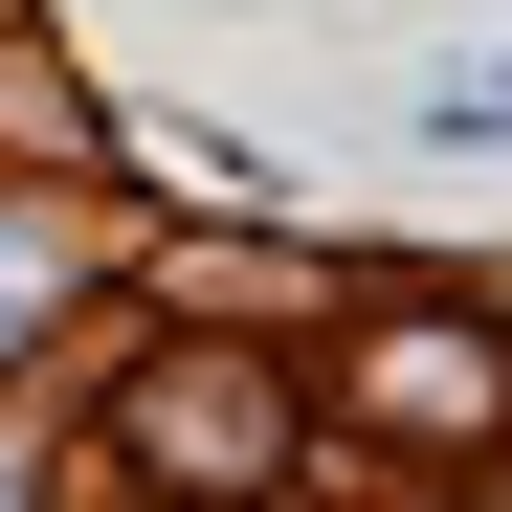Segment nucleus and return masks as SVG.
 I'll use <instances>...</instances> for the list:
<instances>
[{
    "mask_svg": "<svg viewBox=\"0 0 512 512\" xmlns=\"http://www.w3.org/2000/svg\"><path fill=\"white\" fill-rule=\"evenodd\" d=\"M134 446L201 468V490H245V468H290V401H268V357H156L134 379Z\"/></svg>",
    "mask_w": 512,
    "mask_h": 512,
    "instance_id": "f257e3e1",
    "label": "nucleus"
},
{
    "mask_svg": "<svg viewBox=\"0 0 512 512\" xmlns=\"http://www.w3.org/2000/svg\"><path fill=\"white\" fill-rule=\"evenodd\" d=\"M490 401H512V357H490V334H379V423H401V446H468Z\"/></svg>",
    "mask_w": 512,
    "mask_h": 512,
    "instance_id": "f03ea898",
    "label": "nucleus"
},
{
    "mask_svg": "<svg viewBox=\"0 0 512 512\" xmlns=\"http://www.w3.org/2000/svg\"><path fill=\"white\" fill-rule=\"evenodd\" d=\"M45 290H67V223H0V334H23Z\"/></svg>",
    "mask_w": 512,
    "mask_h": 512,
    "instance_id": "7ed1b4c3",
    "label": "nucleus"
},
{
    "mask_svg": "<svg viewBox=\"0 0 512 512\" xmlns=\"http://www.w3.org/2000/svg\"><path fill=\"white\" fill-rule=\"evenodd\" d=\"M0 512H23V490H0Z\"/></svg>",
    "mask_w": 512,
    "mask_h": 512,
    "instance_id": "20e7f679",
    "label": "nucleus"
}]
</instances>
